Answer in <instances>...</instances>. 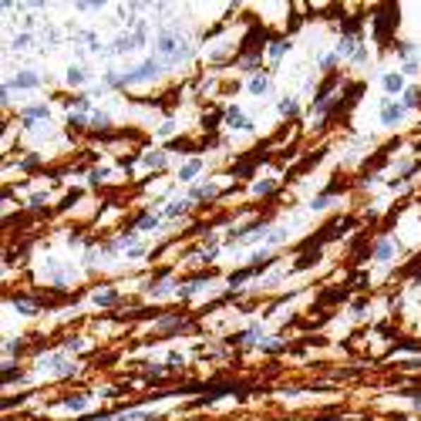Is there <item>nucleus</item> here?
Wrapping results in <instances>:
<instances>
[{
  "instance_id": "1",
  "label": "nucleus",
  "mask_w": 421,
  "mask_h": 421,
  "mask_svg": "<svg viewBox=\"0 0 421 421\" xmlns=\"http://www.w3.org/2000/svg\"><path fill=\"white\" fill-rule=\"evenodd\" d=\"M91 300L98 303V307H118L121 303V297H118V290H115V286H108V290H98V293H94V297H91Z\"/></svg>"
},
{
  "instance_id": "2",
  "label": "nucleus",
  "mask_w": 421,
  "mask_h": 421,
  "mask_svg": "<svg viewBox=\"0 0 421 421\" xmlns=\"http://www.w3.org/2000/svg\"><path fill=\"white\" fill-rule=\"evenodd\" d=\"M4 88H37V75H34V71H20V75L11 78Z\"/></svg>"
},
{
  "instance_id": "3",
  "label": "nucleus",
  "mask_w": 421,
  "mask_h": 421,
  "mask_svg": "<svg viewBox=\"0 0 421 421\" xmlns=\"http://www.w3.org/2000/svg\"><path fill=\"white\" fill-rule=\"evenodd\" d=\"M159 54H169V58H172V54H179V37L166 30V34L159 37Z\"/></svg>"
},
{
  "instance_id": "4",
  "label": "nucleus",
  "mask_w": 421,
  "mask_h": 421,
  "mask_svg": "<svg viewBox=\"0 0 421 421\" xmlns=\"http://www.w3.org/2000/svg\"><path fill=\"white\" fill-rule=\"evenodd\" d=\"M405 115V105H381V121L384 125H398Z\"/></svg>"
},
{
  "instance_id": "5",
  "label": "nucleus",
  "mask_w": 421,
  "mask_h": 421,
  "mask_svg": "<svg viewBox=\"0 0 421 421\" xmlns=\"http://www.w3.org/2000/svg\"><path fill=\"white\" fill-rule=\"evenodd\" d=\"M374 260H381V263L394 260V243L391 240H377L374 243Z\"/></svg>"
},
{
  "instance_id": "6",
  "label": "nucleus",
  "mask_w": 421,
  "mask_h": 421,
  "mask_svg": "<svg viewBox=\"0 0 421 421\" xmlns=\"http://www.w3.org/2000/svg\"><path fill=\"white\" fill-rule=\"evenodd\" d=\"M182 327H185L182 317H162V320H159V331L162 334H182Z\"/></svg>"
},
{
  "instance_id": "7",
  "label": "nucleus",
  "mask_w": 421,
  "mask_h": 421,
  "mask_svg": "<svg viewBox=\"0 0 421 421\" xmlns=\"http://www.w3.org/2000/svg\"><path fill=\"white\" fill-rule=\"evenodd\" d=\"M212 276L209 273H199V276H193V280H189V283L182 286V297H193V293H196V290H202V286L209 283Z\"/></svg>"
},
{
  "instance_id": "8",
  "label": "nucleus",
  "mask_w": 421,
  "mask_h": 421,
  "mask_svg": "<svg viewBox=\"0 0 421 421\" xmlns=\"http://www.w3.org/2000/svg\"><path fill=\"white\" fill-rule=\"evenodd\" d=\"M216 196V185H193L189 193V202H206V199Z\"/></svg>"
},
{
  "instance_id": "9",
  "label": "nucleus",
  "mask_w": 421,
  "mask_h": 421,
  "mask_svg": "<svg viewBox=\"0 0 421 421\" xmlns=\"http://www.w3.org/2000/svg\"><path fill=\"white\" fill-rule=\"evenodd\" d=\"M226 121H229L233 128H250V118L243 115L240 108H226Z\"/></svg>"
},
{
  "instance_id": "10",
  "label": "nucleus",
  "mask_w": 421,
  "mask_h": 421,
  "mask_svg": "<svg viewBox=\"0 0 421 421\" xmlns=\"http://www.w3.org/2000/svg\"><path fill=\"white\" fill-rule=\"evenodd\" d=\"M405 88V75H384V94H398Z\"/></svg>"
},
{
  "instance_id": "11",
  "label": "nucleus",
  "mask_w": 421,
  "mask_h": 421,
  "mask_svg": "<svg viewBox=\"0 0 421 421\" xmlns=\"http://www.w3.org/2000/svg\"><path fill=\"white\" fill-rule=\"evenodd\" d=\"M199 169H202V162H199V159H189V162H185V166L179 169V179H185V182H189V179H196V176H199Z\"/></svg>"
},
{
  "instance_id": "12",
  "label": "nucleus",
  "mask_w": 421,
  "mask_h": 421,
  "mask_svg": "<svg viewBox=\"0 0 421 421\" xmlns=\"http://www.w3.org/2000/svg\"><path fill=\"white\" fill-rule=\"evenodd\" d=\"M159 226V219L152 216V212H142V216H135V229L138 233H149V229H155Z\"/></svg>"
},
{
  "instance_id": "13",
  "label": "nucleus",
  "mask_w": 421,
  "mask_h": 421,
  "mask_svg": "<svg viewBox=\"0 0 421 421\" xmlns=\"http://www.w3.org/2000/svg\"><path fill=\"white\" fill-rule=\"evenodd\" d=\"M263 270V267H250V270H236L233 276H229V286H240V283H246L250 276H256V273Z\"/></svg>"
},
{
  "instance_id": "14",
  "label": "nucleus",
  "mask_w": 421,
  "mask_h": 421,
  "mask_svg": "<svg viewBox=\"0 0 421 421\" xmlns=\"http://www.w3.org/2000/svg\"><path fill=\"white\" fill-rule=\"evenodd\" d=\"M47 118V108L44 105H34L24 111V125H34V121H44Z\"/></svg>"
},
{
  "instance_id": "15",
  "label": "nucleus",
  "mask_w": 421,
  "mask_h": 421,
  "mask_svg": "<svg viewBox=\"0 0 421 421\" xmlns=\"http://www.w3.org/2000/svg\"><path fill=\"white\" fill-rule=\"evenodd\" d=\"M233 341H236V344H250V347H253L256 341H260V327H256V324H253V327H250V331L236 334V337H233Z\"/></svg>"
},
{
  "instance_id": "16",
  "label": "nucleus",
  "mask_w": 421,
  "mask_h": 421,
  "mask_svg": "<svg viewBox=\"0 0 421 421\" xmlns=\"http://www.w3.org/2000/svg\"><path fill=\"white\" fill-rule=\"evenodd\" d=\"M286 51H290V41H273V44H270V51H267V54H270V61H273V64H276V61L283 58Z\"/></svg>"
},
{
  "instance_id": "17",
  "label": "nucleus",
  "mask_w": 421,
  "mask_h": 421,
  "mask_svg": "<svg viewBox=\"0 0 421 421\" xmlns=\"http://www.w3.org/2000/svg\"><path fill=\"white\" fill-rule=\"evenodd\" d=\"M317 260H320V250H314V253L300 256V260H297V263H293V270H307V267H314Z\"/></svg>"
},
{
  "instance_id": "18",
  "label": "nucleus",
  "mask_w": 421,
  "mask_h": 421,
  "mask_svg": "<svg viewBox=\"0 0 421 421\" xmlns=\"http://www.w3.org/2000/svg\"><path fill=\"white\" fill-rule=\"evenodd\" d=\"M189 206H193L189 199H185V202H172V206H166V219H172V216H182Z\"/></svg>"
},
{
  "instance_id": "19",
  "label": "nucleus",
  "mask_w": 421,
  "mask_h": 421,
  "mask_svg": "<svg viewBox=\"0 0 421 421\" xmlns=\"http://www.w3.org/2000/svg\"><path fill=\"white\" fill-rule=\"evenodd\" d=\"M253 193H256V196H270V193H276V182H273V179L270 182H260Z\"/></svg>"
},
{
  "instance_id": "20",
  "label": "nucleus",
  "mask_w": 421,
  "mask_h": 421,
  "mask_svg": "<svg viewBox=\"0 0 421 421\" xmlns=\"http://www.w3.org/2000/svg\"><path fill=\"white\" fill-rule=\"evenodd\" d=\"M418 102H421V91H418V88H408V91H405V108L418 105Z\"/></svg>"
},
{
  "instance_id": "21",
  "label": "nucleus",
  "mask_w": 421,
  "mask_h": 421,
  "mask_svg": "<svg viewBox=\"0 0 421 421\" xmlns=\"http://www.w3.org/2000/svg\"><path fill=\"white\" fill-rule=\"evenodd\" d=\"M331 202H334V196H331V193H324V196H320V199H314L310 206H314V209H327Z\"/></svg>"
},
{
  "instance_id": "22",
  "label": "nucleus",
  "mask_w": 421,
  "mask_h": 421,
  "mask_svg": "<svg viewBox=\"0 0 421 421\" xmlns=\"http://www.w3.org/2000/svg\"><path fill=\"white\" fill-rule=\"evenodd\" d=\"M250 91H253V94H263V91H267V78H253V81H250Z\"/></svg>"
},
{
  "instance_id": "23",
  "label": "nucleus",
  "mask_w": 421,
  "mask_h": 421,
  "mask_svg": "<svg viewBox=\"0 0 421 421\" xmlns=\"http://www.w3.org/2000/svg\"><path fill=\"white\" fill-rule=\"evenodd\" d=\"M105 179H108V169H94V172L88 176L91 185H98V182H105Z\"/></svg>"
},
{
  "instance_id": "24",
  "label": "nucleus",
  "mask_w": 421,
  "mask_h": 421,
  "mask_svg": "<svg viewBox=\"0 0 421 421\" xmlns=\"http://www.w3.org/2000/svg\"><path fill=\"white\" fill-rule=\"evenodd\" d=\"M162 162H166V155H145V159H142V166H152V169H159Z\"/></svg>"
},
{
  "instance_id": "25",
  "label": "nucleus",
  "mask_w": 421,
  "mask_h": 421,
  "mask_svg": "<svg viewBox=\"0 0 421 421\" xmlns=\"http://www.w3.org/2000/svg\"><path fill=\"white\" fill-rule=\"evenodd\" d=\"M68 81H71V85H81V81H85V71H81V68H71V71H68Z\"/></svg>"
},
{
  "instance_id": "26",
  "label": "nucleus",
  "mask_w": 421,
  "mask_h": 421,
  "mask_svg": "<svg viewBox=\"0 0 421 421\" xmlns=\"http://www.w3.org/2000/svg\"><path fill=\"white\" fill-rule=\"evenodd\" d=\"M280 111H283V115H293V111H297V102H293V98H283V102H280Z\"/></svg>"
},
{
  "instance_id": "27",
  "label": "nucleus",
  "mask_w": 421,
  "mask_h": 421,
  "mask_svg": "<svg viewBox=\"0 0 421 421\" xmlns=\"http://www.w3.org/2000/svg\"><path fill=\"white\" fill-rule=\"evenodd\" d=\"M85 405H88V398H85V394H81V398H68V401H64V408H75V411H78V408H85Z\"/></svg>"
},
{
  "instance_id": "28",
  "label": "nucleus",
  "mask_w": 421,
  "mask_h": 421,
  "mask_svg": "<svg viewBox=\"0 0 421 421\" xmlns=\"http://www.w3.org/2000/svg\"><path fill=\"white\" fill-rule=\"evenodd\" d=\"M14 381H20V371H14V367L7 371V367H4V384H14Z\"/></svg>"
},
{
  "instance_id": "29",
  "label": "nucleus",
  "mask_w": 421,
  "mask_h": 421,
  "mask_svg": "<svg viewBox=\"0 0 421 421\" xmlns=\"http://www.w3.org/2000/svg\"><path fill=\"white\" fill-rule=\"evenodd\" d=\"M334 64H337V51H331V54L320 58V68H334Z\"/></svg>"
},
{
  "instance_id": "30",
  "label": "nucleus",
  "mask_w": 421,
  "mask_h": 421,
  "mask_svg": "<svg viewBox=\"0 0 421 421\" xmlns=\"http://www.w3.org/2000/svg\"><path fill=\"white\" fill-rule=\"evenodd\" d=\"M37 162H41V159H37V155H28V159H24V162H20V169H24V172H30V169H37Z\"/></svg>"
},
{
  "instance_id": "31",
  "label": "nucleus",
  "mask_w": 421,
  "mask_h": 421,
  "mask_svg": "<svg viewBox=\"0 0 421 421\" xmlns=\"http://www.w3.org/2000/svg\"><path fill=\"white\" fill-rule=\"evenodd\" d=\"M350 310H354V314L361 317L364 310H367V300H354V303H350Z\"/></svg>"
},
{
  "instance_id": "32",
  "label": "nucleus",
  "mask_w": 421,
  "mask_h": 421,
  "mask_svg": "<svg viewBox=\"0 0 421 421\" xmlns=\"http://www.w3.org/2000/svg\"><path fill=\"white\" fill-rule=\"evenodd\" d=\"M418 71V64L415 61H405V68H401V75H415Z\"/></svg>"
}]
</instances>
